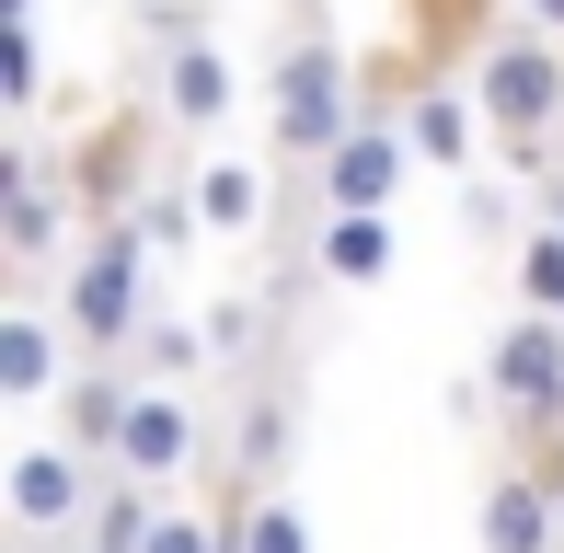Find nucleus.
Here are the masks:
<instances>
[{
  "instance_id": "a878e982",
  "label": "nucleus",
  "mask_w": 564,
  "mask_h": 553,
  "mask_svg": "<svg viewBox=\"0 0 564 553\" xmlns=\"http://www.w3.org/2000/svg\"><path fill=\"white\" fill-rule=\"evenodd\" d=\"M46 553H93V542H46Z\"/></svg>"
},
{
  "instance_id": "423d86ee",
  "label": "nucleus",
  "mask_w": 564,
  "mask_h": 553,
  "mask_svg": "<svg viewBox=\"0 0 564 553\" xmlns=\"http://www.w3.org/2000/svg\"><path fill=\"white\" fill-rule=\"evenodd\" d=\"M484 381H496V426H564V323L507 312L484 346Z\"/></svg>"
},
{
  "instance_id": "1a4fd4ad",
  "label": "nucleus",
  "mask_w": 564,
  "mask_h": 553,
  "mask_svg": "<svg viewBox=\"0 0 564 553\" xmlns=\"http://www.w3.org/2000/svg\"><path fill=\"white\" fill-rule=\"evenodd\" d=\"M230 93H242V82H230V46L208 35V23H196V35H162V69H150V105H162V116H173L185 139H219V128H230Z\"/></svg>"
},
{
  "instance_id": "0eeeda50",
  "label": "nucleus",
  "mask_w": 564,
  "mask_h": 553,
  "mask_svg": "<svg viewBox=\"0 0 564 553\" xmlns=\"http://www.w3.org/2000/svg\"><path fill=\"white\" fill-rule=\"evenodd\" d=\"M82 219V196H69V162L58 150H12L0 162V254L12 276H46L58 265V231Z\"/></svg>"
},
{
  "instance_id": "f03ea898",
  "label": "nucleus",
  "mask_w": 564,
  "mask_h": 553,
  "mask_svg": "<svg viewBox=\"0 0 564 553\" xmlns=\"http://www.w3.org/2000/svg\"><path fill=\"white\" fill-rule=\"evenodd\" d=\"M473 105H484V128H496V162L519 173V185H542L553 173V128H564V35L519 12L473 58Z\"/></svg>"
},
{
  "instance_id": "9b49d317",
  "label": "nucleus",
  "mask_w": 564,
  "mask_h": 553,
  "mask_svg": "<svg viewBox=\"0 0 564 553\" xmlns=\"http://www.w3.org/2000/svg\"><path fill=\"white\" fill-rule=\"evenodd\" d=\"M58 289L46 276H12V300H0V392L12 404H46V392H69L58 381Z\"/></svg>"
},
{
  "instance_id": "dca6fc26",
  "label": "nucleus",
  "mask_w": 564,
  "mask_h": 553,
  "mask_svg": "<svg viewBox=\"0 0 564 553\" xmlns=\"http://www.w3.org/2000/svg\"><path fill=\"white\" fill-rule=\"evenodd\" d=\"M219 519H230V553H312V519H300L289 485H230L219 473Z\"/></svg>"
},
{
  "instance_id": "f3484780",
  "label": "nucleus",
  "mask_w": 564,
  "mask_h": 553,
  "mask_svg": "<svg viewBox=\"0 0 564 553\" xmlns=\"http://www.w3.org/2000/svg\"><path fill=\"white\" fill-rule=\"evenodd\" d=\"M289 438H300V415H289V392H265L253 381L242 392V426H230V485H276V473H289Z\"/></svg>"
},
{
  "instance_id": "6ab92c4d",
  "label": "nucleus",
  "mask_w": 564,
  "mask_h": 553,
  "mask_svg": "<svg viewBox=\"0 0 564 553\" xmlns=\"http://www.w3.org/2000/svg\"><path fill=\"white\" fill-rule=\"evenodd\" d=\"M127 231L150 242V265H173V254H196L208 242V219H196V173H162V185L127 208Z\"/></svg>"
},
{
  "instance_id": "a211bd4d",
  "label": "nucleus",
  "mask_w": 564,
  "mask_h": 553,
  "mask_svg": "<svg viewBox=\"0 0 564 553\" xmlns=\"http://www.w3.org/2000/svg\"><path fill=\"white\" fill-rule=\"evenodd\" d=\"M127 358H139V381H185V392H196V369H208L219 346H208V323H185L173 300H150V323H139Z\"/></svg>"
},
{
  "instance_id": "aec40b11",
  "label": "nucleus",
  "mask_w": 564,
  "mask_h": 553,
  "mask_svg": "<svg viewBox=\"0 0 564 553\" xmlns=\"http://www.w3.org/2000/svg\"><path fill=\"white\" fill-rule=\"evenodd\" d=\"M507 289H519V312L564 323V231H553V219H530V242L507 254Z\"/></svg>"
},
{
  "instance_id": "7ed1b4c3",
  "label": "nucleus",
  "mask_w": 564,
  "mask_h": 553,
  "mask_svg": "<svg viewBox=\"0 0 564 553\" xmlns=\"http://www.w3.org/2000/svg\"><path fill=\"white\" fill-rule=\"evenodd\" d=\"M58 289V323H69V346L82 358H127L139 346V323H150V242L127 231V219H105V231H82L69 242V276H46Z\"/></svg>"
},
{
  "instance_id": "b1692460",
  "label": "nucleus",
  "mask_w": 564,
  "mask_h": 553,
  "mask_svg": "<svg viewBox=\"0 0 564 553\" xmlns=\"http://www.w3.org/2000/svg\"><path fill=\"white\" fill-rule=\"evenodd\" d=\"M530 208H542V219H553V231H564V162L542 173V185H530Z\"/></svg>"
},
{
  "instance_id": "393cba45",
  "label": "nucleus",
  "mask_w": 564,
  "mask_h": 553,
  "mask_svg": "<svg viewBox=\"0 0 564 553\" xmlns=\"http://www.w3.org/2000/svg\"><path fill=\"white\" fill-rule=\"evenodd\" d=\"M519 12H530V23H553V35H564V0H519Z\"/></svg>"
},
{
  "instance_id": "412c9836",
  "label": "nucleus",
  "mask_w": 564,
  "mask_h": 553,
  "mask_svg": "<svg viewBox=\"0 0 564 553\" xmlns=\"http://www.w3.org/2000/svg\"><path fill=\"white\" fill-rule=\"evenodd\" d=\"M0 105H12V116L46 105V35H35V12L0 23Z\"/></svg>"
},
{
  "instance_id": "2eb2a0df",
  "label": "nucleus",
  "mask_w": 564,
  "mask_h": 553,
  "mask_svg": "<svg viewBox=\"0 0 564 553\" xmlns=\"http://www.w3.org/2000/svg\"><path fill=\"white\" fill-rule=\"evenodd\" d=\"M312 276L323 289H380V276H392V208L312 219Z\"/></svg>"
},
{
  "instance_id": "9d476101",
  "label": "nucleus",
  "mask_w": 564,
  "mask_h": 553,
  "mask_svg": "<svg viewBox=\"0 0 564 553\" xmlns=\"http://www.w3.org/2000/svg\"><path fill=\"white\" fill-rule=\"evenodd\" d=\"M403 139H415L426 173H473L484 150H496V128H484V105H473V69H426V82L403 93Z\"/></svg>"
},
{
  "instance_id": "20e7f679",
  "label": "nucleus",
  "mask_w": 564,
  "mask_h": 553,
  "mask_svg": "<svg viewBox=\"0 0 564 553\" xmlns=\"http://www.w3.org/2000/svg\"><path fill=\"white\" fill-rule=\"evenodd\" d=\"M105 473H116V462H93V449H69V438L12 449V462H0V519H12V542H23V553L82 542L93 508H105Z\"/></svg>"
},
{
  "instance_id": "39448f33",
  "label": "nucleus",
  "mask_w": 564,
  "mask_h": 553,
  "mask_svg": "<svg viewBox=\"0 0 564 553\" xmlns=\"http://www.w3.org/2000/svg\"><path fill=\"white\" fill-rule=\"evenodd\" d=\"M116 473H139V485H162V496H185V473H219V438H208V415H196L185 381H139Z\"/></svg>"
},
{
  "instance_id": "f257e3e1",
  "label": "nucleus",
  "mask_w": 564,
  "mask_h": 553,
  "mask_svg": "<svg viewBox=\"0 0 564 553\" xmlns=\"http://www.w3.org/2000/svg\"><path fill=\"white\" fill-rule=\"evenodd\" d=\"M346 128H357V46L335 35L323 0H289L276 58H265V150H276V173H323V150Z\"/></svg>"
},
{
  "instance_id": "ddd939ff",
  "label": "nucleus",
  "mask_w": 564,
  "mask_h": 553,
  "mask_svg": "<svg viewBox=\"0 0 564 553\" xmlns=\"http://www.w3.org/2000/svg\"><path fill=\"white\" fill-rule=\"evenodd\" d=\"M127 404H139V358H82V381L58 392V438H69V449H93V462H116Z\"/></svg>"
},
{
  "instance_id": "4be33fe9",
  "label": "nucleus",
  "mask_w": 564,
  "mask_h": 553,
  "mask_svg": "<svg viewBox=\"0 0 564 553\" xmlns=\"http://www.w3.org/2000/svg\"><path fill=\"white\" fill-rule=\"evenodd\" d=\"M253 323H265V289L208 300V346H219V369H265V358H253Z\"/></svg>"
},
{
  "instance_id": "6e6552de",
  "label": "nucleus",
  "mask_w": 564,
  "mask_h": 553,
  "mask_svg": "<svg viewBox=\"0 0 564 553\" xmlns=\"http://www.w3.org/2000/svg\"><path fill=\"white\" fill-rule=\"evenodd\" d=\"M403 173H426V162H415V139H403V116H357V128L323 150L312 208H323V219H346V208H392Z\"/></svg>"
},
{
  "instance_id": "4468645a",
  "label": "nucleus",
  "mask_w": 564,
  "mask_h": 553,
  "mask_svg": "<svg viewBox=\"0 0 564 553\" xmlns=\"http://www.w3.org/2000/svg\"><path fill=\"white\" fill-rule=\"evenodd\" d=\"M276 173H253V162H196V219H208V242H265L276 231Z\"/></svg>"
},
{
  "instance_id": "bb28decb",
  "label": "nucleus",
  "mask_w": 564,
  "mask_h": 553,
  "mask_svg": "<svg viewBox=\"0 0 564 553\" xmlns=\"http://www.w3.org/2000/svg\"><path fill=\"white\" fill-rule=\"evenodd\" d=\"M0 12H35V0H0Z\"/></svg>"
},
{
  "instance_id": "5701e85b",
  "label": "nucleus",
  "mask_w": 564,
  "mask_h": 553,
  "mask_svg": "<svg viewBox=\"0 0 564 553\" xmlns=\"http://www.w3.org/2000/svg\"><path fill=\"white\" fill-rule=\"evenodd\" d=\"M150 553H230V519H219V508H185V496H173V508H162V531H150Z\"/></svg>"
},
{
  "instance_id": "f8f14e48",
  "label": "nucleus",
  "mask_w": 564,
  "mask_h": 553,
  "mask_svg": "<svg viewBox=\"0 0 564 553\" xmlns=\"http://www.w3.org/2000/svg\"><path fill=\"white\" fill-rule=\"evenodd\" d=\"M484 553H564V508H553V473L530 449H507L484 473Z\"/></svg>"
}]
</instances>
